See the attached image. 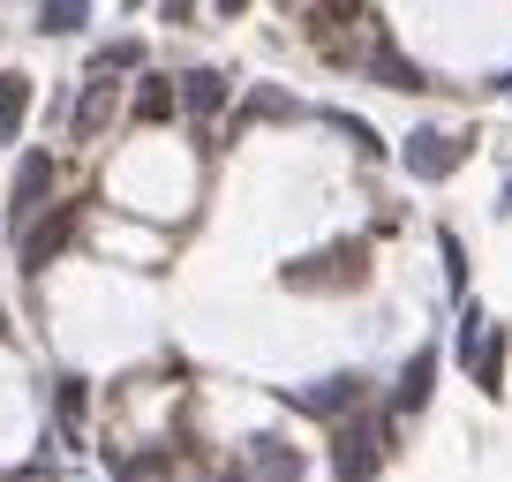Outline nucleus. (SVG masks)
Wrapping results in <instances>:
<instances>
[{"label":"nucleus","mask_w":512,"mask_h":482,"mask_svg":"<svg viewBox=\"0 0 512 482\" xmlns=\"http://www.w3.org/2000/svg\"><path fill=\"white\" fill-rule=\"evenodd\" d=\"M362 16V0H309V31H339Z\"/></svg>","instance_id":"nucleus-4"},{"label":"nucleus","mask_w":512,"mask_h":482,"mask_svg":"<svg viewBox=\"0 0 512 482\" xmlns=\"http://www.w3.org/2000/svg\"><path fill=\"white\" fill-rule=\"evenodd\" d=\"M430 370H437V354H415V362H407V385H400V407H422V400H430Z\"/></svg>","instance_id":"nucleus-5"},{"label":"nucleus","mask_w":512,"mask_h":482,"mask_svg":"<svg viewBox=\"0 0 512 482\" xmlns=\"http://www.w3.org/2000/svg\"><path fill=\"white\" fill-rule=\"evenodd\" d=\"M294 400H302L309 415H339V407H354V400H362V385H354V377H332V385H317V392H294Z\"/></svg>","instance_id":"nucleus-3"},{"label":"nucleus","mask_w":512,"mask_h":482,"mask_svg":"<svg viewBox=\"0 0 512 482\" xmlns=\"http://www.w3.org/2000/svg\"><path fill=\"white\" fill-rule=\"evenodd\" d=\"M136 113H144V121H159V113H174V91H166V83H151V91L136 98Z\"/></svg>","instance_id":"nucleus-7"},{"label":"nucleus","mask_w":512,"mask_h":482,"mask_svg":"<svg viewBox=\"0 0 512 482\" xmlns=\"http://www.w3.org/2000/svg\"><path fill=\"white\" fill-rule=\"evenodd\" d=\"M377 452H384V430H377V422H354V430H339V482H369Z\"/></svg>","instance_id":"nucleus-1"},{"label":"nucleus","mask_w":512,"mask_h":482,"mask_svg":"<svg viewBox=\"0 0 512 482\" xmlns=\"http://www.w3.org/2000/svg\"><path fill=\"white\" fill-rule=\"evenodd\" d=\"M452 159H460V144H445V136H437V129H422L415 144H407V166H415L422 181H430V174H445Z\"/></svg>","instance_id":"nucleus-2"},{"label":"nucleus","mask_w":512,"mask_h":482,"mask_svg":"<svg viewBox=\"0 0 512 482\" xmlns=\"http://www.w3.org/2000/svg\"><path fill=\"white\" fill-rule=\"evenodd\" d=\"M219 98H226V83H219V76H189V106H196V113H211Z\"/></svg>","instance_id":"nucleus-6"}]
</instances>
